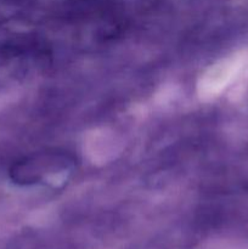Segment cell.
Segmentation results:
<instances>
[{
  "mask_svg": "<svg viewBox=\"0 0 248 249\" xmlns=\"http://www.w3.org/2000/svg\"><path fill=\"white\" fill-rule=\"evenodd\" d=\"M248 74V50L238 51L213 66L203 79L202 89L208 96H214L229 84Z\"/></svg>",
  "mask_w": 248,
  "mask_h": 249,
  "instance_id": "6da1fadb",
  "label": "cell"
}]
</instances>
